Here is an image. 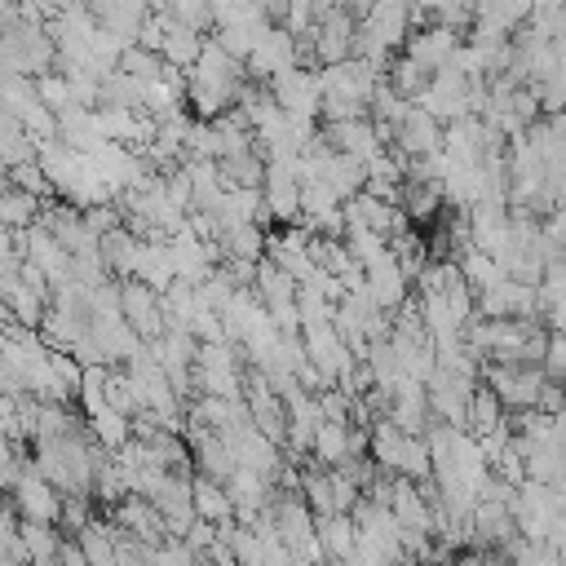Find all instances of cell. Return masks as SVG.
<instances>
[{"instance_id":"1f68e13d","label":"cell","mask_w":566,"mask_h":566,"mask_svg":"<svg viewBox=\"0 0 566 566\" xmlns=\"http://www.w3.org/2000/svg\"><path fill=\"white\" fill-rule=\"evenodd\" d=\"M385 80H389V88H394V93H402V97H411V102H416V97L429 88L433 71H429L424 62H416V57L402 49V53H394V62H389Z\"/></svg>"},{"instance_id":"3957f363","label":"cell","mask_w":566,"mask_h":566,"mask_svg":"<svg viewBox=\"0 0 566 566\" xmlns=\"http://www.w3.org/2000/svg\"><path fill=\"white\" fill-rule=\"evenodd\" d=\"M482 380L500 394V402L509 411H531L539 402L548 371L539 363H482Z\"/></svg>"},{"instance_id":"5bb4252c","label":"cell","mask_w":566,"mask_h":566,"mask_svg":"<svg viewBox=\"0 0 566 566\" xmlns=\"http://www.w3.org/2000/svg\"><path fill=\"white\" fill-rule=\"evenodd\" d=\"M150 500H155V509L164 513L168 535H177V539H186L190 526L199 522V509H195V478H190V473H168V482H164Z\"/></svg>"},{"instance_id":"7402d4cb","label":"cell","mask_w":566,"mask_h":566,"mask_svg":"<svg viewBox=\"0 0 566 566\" xmlns=\"http://www.w3.org/2000/svg\"><path fill=\"white\" fill-rule=\"evenodd\" d=\"M217 168H221V186L226 190H261L265 186V172H270V159L252 146V150H239V155L217 159Z\"/></svg>"},{"instance_id":"ba28073f","label":"cell","mask_w":566,"mask_h":566,"mask_svg":"<svg viewBox=\"0 0 566 566\" xmlns=\"http://www.w3.org/2000/svg\"><path fill=\"white\" fill-rule=\"evenodd\" d=\"M310 35H314V57H318V66L349 62V57H354V40H358V18L336 4L332 13H323V18L314 22Z\"/></svg>"},{"instance_id":"9c48e42d","label":"cell","mask_w":566,"mask_h":566,"mask_svg":"<svg viewBox=\"0 0 566 566\" xmlns=\"http://www.w3.org/2000/svg\"><path fill=\"white\" fill-rule=\"evenodd\" d=\"M9 504L22 513V522H62V491L31 464L22 482L9 491Z\"/></svg>"},{"instance_id":"b9f144b4","label":"cell","mask_w":566,"mask_h":566,"mask_svg":"<svg viewBox=\"0 0 566 566\" xmlns=\"http://www.w3.org/2000/svg\"><path fill=\"white\" fill-rule=\"evenodd\" d=\"M164 13H172L177 22H186V27H195V31H217V4L212 0H168V9Z\"/></svg>"},{"instance_id":"ffe728a7","label":"cell","mask_w":566,"mask_h":566,"mask_svg":"<svg viewBox=\"0 0 566 566\" xmlns=\"http://www.w3.org/2000/svg\"><path fill=\"white\" fill-rule=\"evenodd\" d=\"M345 212H349V217H358V221H367V226H371V230H380L385 239L402 234V230H407V221H411L402 203H394V199H376V195H367V190H363V195H354V199L345 203Z\"/></svg>"},{"instance_id":"603a6c76","label":"cell","mask_w":566,"mask_h":566,"mask_svg":"<svg viewBox=\"0 0 566 566\" xmlns=\"http://www.w3.org/2000/svg\"><path fill=\"white\" fill-rule=\"evenodd\" d=\"M318 539L327 548V562L345 566L354 557V548H358V517L354 513H327V517H318Z\"/></svg>"},{"instance_id":"f35d334b","label":"cell","mask_w":566,"mask_h":566,"mask_svg":"<svg viewBox=\"0 0 566 566\" xmlns=\"http://www.w3.org/2000/svg\"><path fill=\"white\" fill-rule=\"evenodd\" d=\"M531 9H535V0H478V18H491L509 31H522L531 22Z\"/></svg>"},{"instance_id":"8992f818","label":"cell","mask_w":566,"mask_h":566,"mask_svg":"<svg viewBox=\"0 0 566 566\" xmlns=\"http://www.w3.org/2000/svg\"><path fill=\"white\" fill-rule=\"evenodd\" d=\"M469 75H460L455 66H442V71H433V80H429V88L416 97V106H424L433 119H442V124H455V119H464V115H473L469 111Z\"/></svg>"},{"instance_id":"e575fe53","label":"cell","mask_w":566,"mask_h":566,"mask_svg":"<svg viewBox=\"0 0 566 566\" xmlns=\"http://www.w3.org/2000/svg\"><path fill=\"white\" fill-rule=\"evenodd\" d=\"M265 239H270V230H265V226H256V221H243V226H230V230L221 234V248H226V256L265 261Z\"/></svg>"},{"instance_id":"f6af8a7d","label":"cell","mask_w":566,"mask_h":566,"mask_svg":"<svg viewBox=\"0 0 566 566\" xmlns=\"http://www.w3.org/2000/svg\"><path fill=\"white\" fill-rule=\"evenodd\" d=\"M539 367L548 371V380H566V332H553L548 336V349H544V363Z\"/></svg>"},{"instance_id":"7c38bea8","label":"cell","mask_w":566,"mask_h":566,"mask_svg":"<svg viewBox=\"0 0 566 566\" xmlns=\"http://www.w3.org/2000/svg\"><path fill=\"white\" fill-rule=\"evenodd\" d=\"M301 66V49H296V31L292 27H270L256 49L248 53V75L252 80H274L279 71Z\"/></svg>"},{"instance_id":"d590c367","label":"cell","mask_w":566,"mask_h":566,"mask_svg":"<svg viewBox=\"0 0 566 566\" xmlns=\"http://www.w3.org/2000/svg\"><path fill=\"white\" fill-rule=\"evenodd\" d=\"M88 429H93V438L115 455V451H124L128 442H133V416H124V411H115V407H106V411H97V416H88Z\"/></svg>"},{"instance_id":"4fadbf2b","label":"cell","mask_w":566,"mask_h":566,"mask_svg":"<svg viewBox=\"0 0 566 566\" xmlns=\"http://www.w3.org/2000/svg\"><path fill=\"white\" fill-rule=\"evenodd\" d=\"M265 208L279 226H296L301 221V177H296V159H274L265 172Z\"/></svg>"},{"instance_id":"4dcf8cb0","label":"cell","mask_w":566,"mask_h":566,"mask_svg":"<svg viewBox=\"0 0 566 566\" xmlns=\"http://www.w3.org/2000/svg\"><path fill=\"white\" fill-rule=\"evenodd\" d=\"M442 203H447L442 181H420V177L402 181V208H407L411 221H433L442 212Z\"/></svg>"},{"instance_id":"4316f807","label":"cell","mask_w":566,"mask_h":566,"mask_svg":"<svg viewBox=\"0 0 566 566\" xmlns=\"http://www.w3.org/2000/svg\"><path fill=\"white\" fill-rule=\"evenodd\" d=\"M142 283H150L155 292H168L177 283V265H172V252H168V239H146L142 243V261H137V274Z\"/></svg>"},{"instance_id":"d6a6232c","label":"cell","mask_w":566,"mask_h":566,"mask_svg":"<svg viewBox=\"0 0 566 566\" xmlns=\"http://www.w3.org/2000/svg\"><path fill=\"white\" fill-rule=\"evenodd\" d=\"M40 212H44V199H40V195L18 190V186L4 181V195H0V221H4L9 230H31V226L40 221Z\"/></svg>"},{"instance_id":"74e56055","label":"cell","mask_w":566,"mask_h":566,"mask_svg":"<svg viewBox=\"0 0 566 566\" xmlns=\"http://www.w3.org/2000/svg\"><path fill=\"white\" fill-rule=\"evenodd\" d=\"M460 274H464V279H469V283H473L478 292H482V287H491L495 279H504L500 261H495V256H491L486 248H478V243L460 252Z\"/></svg>"},{"instance_id":"d6986e66","label":"cell","mask_w":566,"mask_h":566,"mask_svg":"<svg viewBox=\"0 0 566 566\" xmlns=\"http://www.w3.org/2000/svg\"><path fill=\"white\" fill-rule=\"evenodd\" d=\"M460 35H464V31H455V27H447V22H429V27H416V31H411L407 53H411L416 62H424L429 71H442V66L455 57V49L464 44Z\"/></svg>"},{"instance_id":"30bf717a","label":"cell","mask_w":566,"mask_h":566,"mask_svg":"<svg viewBox=\"0 0 566 566\" xmlns=\"http://www.w3.org/2000/svg\"><path fill=\"white\" fill-rule=\"evenodd\" d=\"M323 137H327V146L332 150H345V155H354V159H363V164H371L389 142L380 137V128H376V119L371 115H354V119H327L323 124Z\"/></svg>"},{"instance_id":"e0dca14e","label":"cell","mask_w":566,"mask_h":566,"mask_svg":"<svg viewBox=\"0 0 566 566\" xmlns=\"http://www.w3.org/2000/svg\"><path fill=\"white\" fill-rule=\"evenodd\" d=\"M517 535L522 531H517L513 504H504V500H478V509H473V548L504 553Z\"/></svg>"},{"instance_id":"c3c4849f","label":"cell","mask_w":566,"mask_h":566,"mask_svg":"<svg viewBox=\"0 0 566 566\" xmlns=\"http://www.w3.org/2000/svg\"><path fill=\"white\" fill-rule=\"evenodd\" d=\"M146 566H177L172 544H168V539H164V544H150V548H146Z\"/></svg>"},{"instance_id":"7bdbcfd3","label":"cell","mask_w":566,"mask_h":566,"mask_svg":"<svg viewBox=\"0 0 566 566\" xmlns=\"http://www.w3.org/2000/svg\"><path fill=\"white\" fill-rule=\"evenodd\" d=\"M35 88H40V97H44L53 111H66V106H75V88H71L66 71H49V75H35Z\"/></svg>"},{"instance_id":"2e32d148","label":"cell","mask_w":566,"mask_h":566,"mask_svg":"<svg viewBox=\"0 0 566 566\" xmlns=\"http://www.w3.org/2000/svg\"><path fill=\"white\" fill-rule=\"evenodd\" d=\"M442 137H447V124L433 119L424 106H411V115L398 124V133H394L389 146L398 155H407V159H424V155H438L442 150Z\"/></svg>"},{"instance_id":"7a4b0ae2","label":"cell","mask_w":566,"mask_h":566,"mask_svg":"<svg viewBox=\"0 0 566 566\" xmlns=\"http://www.w3.org/2000/svg\"><path fill=\"white\" fill-rule=\"evenodd\" d=\"M323 124L327 119H354V115H367L380 84H385V71L367 57H349V62H336V66H323Z\"/></svg>"},{"instance_id":"484cf974","label":"cell","mask_w":566,"mask_h":566,"mask_svg":"<svg viewBox=\"0 0 566 566\" xmlns=\"http://www.w3.org/2000/svg\"><path fill=\"white\" fill-rule=\"evenodd\" d=\"M354 424L345 420H323L318 424V438H314V460L327 464V469H340L345 460H354Z\"/></svg>"},{"instance_id":"8fae6325","label":"cell","mask_w":566,"mask_h":566,"mask_svg":"<svg viewBox=\"0 0 566 566\" xmlns=\"http://www.w3.org/2000/svg\"><path fill=\"white\" fill-rule=\"evenodd\" d=\"M305 336V354L323 367V376L336 385L340 376H349L354 371V363H358V354L349 349V340L340 336V327L336 323H318V327H305L301 332Z\"/></svg>"},{"instance_id":"bcb514c9","label":"cell","mask_w":566,"mask_h":566,"mask_svg":"<svg viewBox=\"0 0 566 566\" xmlns=\"http://www.w3.org/2000/svg\"><path fill=\"white\" fill-rule=\"evenodd\" d=\"M539 411H562L566 407V389H562V380H544V389H539V402H535Z\"/></svg>"},{"instance_id":"6da1fadb","label":"cell","mask_w":566,"mask_h":566,"mask_svg":"<svg viewBox=\"0 0 566 566\" xmlns=\"http://www.w3.org/2000/svg\"><path fill=\"white\" fill-rule=\"evenodd\" d=\"M248 62L226 53L217 40L203 44L199 62L190 66V88H186V106L195 111V119H217L226 111L239 106V93L248 84Z\"/></svg>"},{"instance_id":"d4e9b609","label":"cell","mask_w":566,"mask_h":566,"mask_svg":"<svg viewBox=\"0 0 566 566\" xmlns=\"http://www.w3.org/2000/svg\"><path fill=\"white\" fill-rule=\"evenodd\" d=\"M142 243H146V239H137L128 226H115L111 234H102V256H106V265H111L115 279H133V274H137Z\"/></svg>"},{"instance_id":"277c9868","label":"cell","mask_w":566,"mask_h":566,"mask_svg":"<svg viewBox=\"0 0 566 566\" xmlns=\"http://www.w3.org/2000/svg\"><path fill=\"white\" fill-rule=\"evenodd\" d=\"M323 66H287L270 80L279 106L296 119H323Z\"/></svg>"},{"instance_id":"83f0119b","label":"cell","mask_w":566,"mask_h":566,"mask_svg":"<svg viewBox=\"0 0 566 566\" xmlns=\"http://www.w3.org/2000/svg\"><path fill=\"white\" fill-rule=\"evenodd\" d=\"M500 424H509V407L500 402V394H495L486 380H478V389H473V398H469V433H473V438H486V433H495Z\"/></svg>"},{"instance_id":"cb8c5ba5","label":"cell","mask_w":566,"mask_h":566,"mask_svg":"<svg viewBox=\"0 0 566 566\" xmlns=\"http://www.w3.org/2000/svg\"><path fill=\"white\" fill-rule=\"evenodd\" d=\"M203 44H208V35L203 31H195V27H186V22H177L172 13H168V27H164V62H172V66H195L199 62V53H203Z\"/></svg>"},{"instance_id":"8d00e7d4","label":"cell","mask_w":566,"mask_h":566,"mask_svg":"<svg viewBox=\"0 0 566 566\" xmlns=\"http://www.w3.org/2000/svg\"><path fill=\"white\" fill-rule=\"evenodd\" d=\"M142 93H146V84L133 80V75L119 71V66L102 80V106H133V111H146V106H142Z\"/></svg>"},{"instance_id":"5b68a950","label":"cell","mask_w":566,"mask_h":566,"mask_svg":"<svg viewBox=\"0 0 566 566\" xmlns=\"http://www.w3.org/2000/svg\"><path fill=\"white\" fill-rule=\"evenodd\" d=\"M424 389H429V411H433V420L455 424V429H469V398H473L478 380L455 376V371H447V367H433V376L424 380Z\"/></svg>"},{"instance_id":"ee69618b","label":"cell","mask_w":566,"mask_h":566,"mask_svg":"<svg viewBox=\"0 0 566 566\" xmlns=\"http://www.w3.org/2000/svg\"><path fill=\"white\" fill-rule=\"evenodd\" d=\"M88 500H97V495H62V531H84L88 522H93V504Z\"/></svg>"},{"instance_id":"836d02e7","label":"cell","mask_w":566,"mask_h":566,"mask_svg":"<svg viewBox=\"0 0 566 566\" xmlns=\"http://www.w3.org/2000/svg\"><path fill=\"white\" fill-rule=\"evenodd\" d=\"M411 106H416V102H411V97H402V93H394V88H389V80H385L367 115L376 119V128H380V137H385V142H394V133H398V124H402V119L411 115Z\"/></svg>"},{"instance_id":"52a82bcc","label":"cell","mask_w":566,"mask_h":566,"mask_svg":"<svg viewBox=\"0 0 566 566\" xmlns=\"http://www.w3.org/2000/svg\"><path fill=\"white\" fill-rule=\"evenodd\" d=\"M119 310H124V318L142 332V340H159V336L168 332L164 292H155V287L142 283V279H119Z\"/></svg>"},{"instance_id":"f546056e","label":"cell","mask_w":566,"mask_h":566,"mask_svg":"<svg viewBox=\"0 0 566 566\" xmlns=\"http://www.w3.org/2000/svg\"><path fill=\"white\" fill-rule=\"evenodd\" d=\"M195 509H199V517L203 522H234L239 513H234V500H230V491H226V482H217V478H208V473H195Z\"/></svg>"},{"instance_id":"f907efd6","label":"cell","mask_w":566,"mask_h":566,"mask_svg":"<svg viewBox=\"0 0 566 566\" xmlns=\"http://www.w3.org/2000/svg\"><path fill=\"white\" fill-rule=\"evenodd\" d=\"M548 119H553V128H557V133H562V142H566V111H557V115H548Z\"/></svg>"},{"instance_id":"9a60e30c","label":"cell","mask_w":566,"mask_h":566,"mask_svg":"<svg viewBox=\"0 0 566 566\" xmlns=\"http://www.w3.org/2000/svg\"><path fill=\"white\" fill-rule=\"evenodd\" d=\"M363 279H367V292H371V301L380 305V310H398V305H407L411 301V274L402 270V261L394 256V248L380 256V261H371V265H363Z\"/></svg>"},{"instance_id":"681fc988","label":"cell","mask_w":566,"mask_h":566,"mask_svg":"<svg viewBox=\"0 0 566 566\" xmlns=\"http://www.w3.org/2000/svg\"><path fill=\"white\" fill-rule=\"evenodd\" d=\"M340 9H349V13H354V18L363 22V18H367V13L376 9V0H340Z\"/></svg>"},{"instance_id":"ab89813d","label":"cell","mask_w":566,"mask_h":566,"mask_svg":"<svg viewBox=\"0 0 566 566\" xmlns=\"http://www.w3.org/2000/svg\"><path fill=\"white\" fill-rule=\"evenodd\" d=\"M164 53H155V49H146V44H128L124 49V57H119V71H128L133 80H142V84H150V80H159L164 75Z\"/></svg>"},{"instance_id":"7dc6e473","label":"cell","mask_w":566,"mask_h":566,"mask_svg":"<svg viewBox=\"0 0 566 566\" xmlns=\"http://www.w3.org/2000/svg\"><path fill=\"white\" fill-rule=\"evenodd\" d=\"M544 230H548V239H553V243H562V248H566V203H562V208H553V212L544 217Z\"/></svg>"},{"instance_id":"44dd1931","label":"cell","mask_w":566,"mask_h":566,"mask_svg":"<svg viewBox=\"0 0 566 566\" xmlns=\"http://www.w3.org/2000/svg\"><path fill=\"white\" fill-rule=\"evenodd\" d=\"M389 420H394L398 429H407V433H424V429L433 424L424 380H402V385L394 389V411H389Z\"/></svg>"},{"instance_id":"f1b7e54d","label":"cell","mask_w":566,"mask_h":566,"mask_svg":"<svg viewBox=\"0 0 566 566\" xmlns=\"http://www.w3.org/2000/svg\"><path fill=\"white\" fill-rule=\"evenodd\" d=\"M0 155H4V168L40 159V142H35V133H31L18 115H4V111H0Z\"/></svg>"},{"instance_id":"ac0fdd59","label":"cell","mask_w":566,"mask_h":566,"mask_svg":"<svg viewBox=\"0 0 566 566\" xmlns=\"http://www.w3.org/2000/svg\"><path fill=\"white\" fill-rule=\"evenodd\" d=\"M106 517L119 522L124 531H133L142 544H164V539H172V535H168V522H164V513L155 509L150 495H124L115 509H106Z\"/></svg>"},{"instance_id":"60d3db41","label":"cell","mask_w":566,"mask_h":566,"mask_svg":"<svg viewBox=\"0 0 566 566\" xmlns=\"http://www.w3.org/2000/svg\"><path fill=\"white\" fill-rule=\"evenodd\" d=\"M4 181H9V186H18V190H31V195H40V199H53V195H57L40 159H31V164H13V168H4Z\"/></svg>"}]
</instances>
